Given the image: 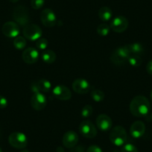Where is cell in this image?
I'll list each match as a JSON object with an SVG mask.
<instances>
[{"label":"cell","mask_w":152,"mask_h":152,"mask_svg":"<svg viewBox=\"0 0 152 152\" xmlns=\"http://www.w3.org/2000/svg\"><path fill=\"white\" fill-rule=\"evenodd\" d=\"M130 112L136 117H145L149 113L151 104L146 97L137 96L131 100L129 106Z\"/></svg>","instance_id":"6da1fadb"},{"label":"cell","mask_w":152,"mask_h":152,"mask_svg":"<svg viewBox=\"0 0 152 152\" xmlns=\"http://www.w3.org/2000/svg\"><path fill=\"white\" fill-rule=\"evenodd\" d=\"M109 138L113 145L116 146H122L126 142L128 134L123 127L118 125L112 128L110 133Z\"/></svg>","instance_id":"7a4b0ae2"},{"label":"cell","mask_w":152,"mask_h":152,"mask_svg":"<svg viewBox=\"0 0 152 152\" xmlns=\"http://www.w3.org/2000/svg\"><path fill=\"white\" fill-rule=\"evenodd\" d=\"M131 53L127 46H120L113 52L110 56V61L115 65L121 66L128 62Z\"/></svg>","instance_id":"3957f363"},{"label":"cell","mask_w":152,"mask_h":152,"mask_svg":"<svg viewBox=\"0 0 152 152\" xmlns=\"http://www.w3.org/2000/svg\"><path fill=\"white\" fill-rule=\"evenodd\" d=\"M13 19L19 26L25 27L28 24H29L30 17H29V13L27 8L23 5H19L16 7L13 12Z\"/></svg>","instance_id":"277c9868"},{"label":"cell","mask_w":152,"mask_h":152,"mask_svg":"<svg viewBox=\"0 0 152 152\" xmlns=\"http://www.w3.org/2000/svg\"><path fill=\"white\" fill-rule=\"evenodd\" d=\"M23 33L26 39L31 41H35L41 37L43 31L39 26L33 23H29L25 26Z\"/></svg>","instance_id":"5b68a950"},{"label":"cell","mask_w":152,"mask_h":152,"mask_svg":"<svg viewBox=\"0 0 152 152\" xmlns=\"http://www.w3.org/2000/svg\"><path fill=\"white\" fill-rule=\"evenodd\" d=\"M8 142L15 148L24 149L28 145V138L23 133L14 132L8 137Z\"/></svg>","instance_id":"8992f818"},{"label":"cell","mask_w":152,"mask_h":152,"mask_svg":"<svg viewBox=\"0 0 152 152\" xmlns=\"http://www.w3.org/2000/svg\"><path fill=\"white\" fill-rule=\"evenodd\" d=\"M79 131L85 138L93 139L97 135V129L94 124L90 120H84L79 125Z\"/></svg>","instance_id":"52a82bcc"},{"label":"cell","mask_w":152,"mask_h":152,"mask_svg":"<svg viewBox=\"0 0 152 152\" xmlns=\"http://www.w3.org/2000/svg\"><path fill=\"white\" fill-rule=\"evenodd\" d=\"M128 19L124 16H118L115 17L110 23V28L116 33H122L125 31L128 27Z\"/></svg>","instance_id":"ba28073f"},{"label":"cell","mask_w":152,"mask_h":152,"mask_svg":"<svg viewBox=\"0 0 152 152\" xmlns=\"http://www.w3.org/2000/svg\"><path fill=\"white\" fill-rule=\"evenodd\" d=\"M2 34L7 37L15 38L18 37L20 33V26L15 22H6L2 26Z\"/></svg>","instance_id":"9c48e42d"},{"label":"cell","mask_w":152,"mask_h":152,"mask_svg":"<svg viewBox=\"0 0 152 152\" xmlns=\"http://www.w3.org/2000/svg\"><path fill=\"white\" fill-rule=\"evenodd\" d=\"M40 20L43 26L48 28L54 27L57 23L56 15L50 8H46L41 11Z\"/></svg>","instance_id":"30bf717a"},{"label":"cell","mask_w":152,"mask_h":152,"mask_svg":"<svg viewBox=\"0 0 152 152\" xmlns=\"http://www.w3.org/2000/svg\"><path fill=\"white\" fill-rule=\"evenodd\" d=\"M47 104V99L42 93H34L31 98V105L35 110L40 111L44 109Z\"/></svg>","instance_id":"8fae6325"},{"label":"cell","mask_w":152,"mask_h":152,"mask_svg":"<svg viewBox=\"0 0 152 152\" xmlns=\"http://www.w3.org/2000/svg\"><path fill=\"white\" fill-rule=\"evenodd\" d=\"M31 91L34 93H48L52 89V84L46 79H40L34 81L31 86Z\"/></svg>","instance_id":"7c38bea8"},{"label":"cell","mask_w":152,"mask_h":152,"mask_svg":"<svg viewBox=\"0 0 152 152\" xmlns=\"http://www.w3.org/2000/svg\"><path fill=\"white\" fill-rule=\"evenodd\" d=\"M40 58V54L37 49L34 47L26 48L22 54L23 61L27 64H34L38 61Z\"/></svg>","instance_id":"4fadbf2b"},{"label":"cell","mask_w":152,"mask_h":152,"mask_svg":"<svg viewBox=\"0 0 152 152\" xmlns=\"http://www.w3.org/2000/svg\"><path fill=\"white\" fill-rule=\"evenodd\" d=\"M52 94L57 99L61 101H68L72 98L71 91L64 85H58L54 87Z\"/></svg>","instance_id":"5bb4252c"},{"label":"cell","mask_w":152,"mask_h":152,"mask_svg":"<svg viewBox=\"0 0 152 152\" xmlns=\"http://www.w3.org/2000/svg\"><path fill=\"white\" fill-rule=\"evenodd\" d=\"M78 142V136L75 131H68L64 134L62 139V142L64 147L67 148H72L75 147Z\"/></svg>","instance_id":"9a60e30c"},{"label":"cell","mask_w":152,"mask_h":152,"mask_svg":"<svg viewBox=\"0 0 152 152\" xmlns=\"http://www.w3.org/2000/svg\"><path fill=\"white\" fill-rule=\"evenodd\" d=\"M73 90L78 94H86L90 89V85L88 81L84 78L75 79L72 83Z\"/></svg>","instance_id":"2e32d148"},{"label":"cell","mask_w":152,"mask_h":152,"mask_svg":"<svg viewBox=\"0 0 152 152\" xmlns=\"http://www.w3.org/2000/svg\"><path fill=\"white\" fill-rule=\"evenodd\" d=\"M96 125L102 131H107L111 129L113 121L110 116L106 114H100L96 118Z\"/></svg>","instance_id":"e0dca14e"},{"label":"cell","mask_w":152,"mask_h":152,"mask_svg":"<svg viewBox=\"0 0 152 152\" xmlns=\"http://www.w3.org/2000/svg\"><path fill=\"white\" fill-rule=\"evenodd\" d=\"M145 132V125L142 121H136L130 128V134L134 138H140L144 135Z\"/></svg>","instance_id":"ac0fdd59"},{"label":"cell","mask_w":152,"mask_h":152,"mask_svg":"<svg viewBox=\"0 0 152 152\" xmlns=\"http://www.w3.org/2000/svg\"><path fill=\"white\" fill-rule=\"evenodd\" d=\"M43 62L47 64H52L56 60V54L54 51L52 50H44L40 55Z\"/></svg>","instance_id":"d6986e66"},{"label":"cell","mask_w":152,"mask_h":152,"mask_svg":"<svg viewBox=\"0 0 152 152\" xmlns=\"http://www.w3.org/2000/svg\"><path fill=\"white\" fill-rule=\"evenodd\" d=\"M127 48L129 50L130 53L131 55H142L144 52V48H143L142 45L140 43H134L131 44L126 45Z\"/></svg>","instance_id":"ffe728a7"},{"label":"cell","mask_w":152,"mask_h":152,"mask_svg":"<svg viewBox=\"0 0 152 152\" xmlns=\"http://www.w3.org/2000/svg\"><path fill=\"white\" fill-rule=\"evenodd\" d=\"M112 10L106 6L102 7L99 11V17L103 22H107L112 18Z\"/></svg>","instance_id":"44dd1931"},{"label":"cell","mask_w":152,"mask_h":152,"mask_svg":"<svg viewBox=\"0 0 152 152\" xmlns=\"http://www.w3.org/2000/svg\"><path fill=\"white\" fill-rule=\"evenodd\" d=\"M13 44H14V46L16 49H18V50H21V49H23L26 47L27 42H26V38L24 37L18 36L14 38Z\"/></svg>","instance_id":"7402d4cb"},{"label":"cell","mask_w":152,"mask_h":152,"mask_svg":"<svg viewBox=\"0 0 152 152\" xmlns=\"http://www.w3.org/2000/svg\"><path fill=\"white\" fill-rule=\"evenodd\" d=\"M91 96L92 99L96 102H101L104 99L105 94L102 90H99V89H96V90H93L91 92Z\"/></svg>","instance_id":"603a6c76"},{"label":"cell","mask_w":152,"mask_h":152,"mask_svg":"<svg viewBox=\"0 0 152 152\" xmlns=\"http://www.w3.org/2000/svg\"><path fill=\"white\" fill-rule=\"evenodd\" d=\"M97 33L98 34H99L100 36L105 37L107 36L110 33V27L108 26L107 23H102V24L99 25L97 27Z\"/></svg>","instance_id":"cb8c5ba5"},{"label":"cell","mask_w":152,"mask_h":152,"mask_svg":"<svg viewBox=\"0 0 152 152\" xmlns=\"http://www.w3.org/2000/svg\"><path fill=\"white\" fill-rule=\"evenodd\" d=\"M128 62L131 64L132 66L138 67L141 66L142 63V60L141 57L140 55H131L128 58Z\"/></svg>","instance_id":"d4e9b609"},{"label":"cell","mask_w":152,"mask_h":152,"mask_svg":"<svg viewBox=\"0 0 152 152\" xmlns=\"http://www.w3.org/2000/svg\"><path fill=\"white\" fill-rule=\"evenodd\" d=\"M93 108L91 105L87 104L85 106L83 107L82 110H81V116L84 118H88L93 114Z\"/></svg>","instance_id":"484cf974"},{"label":"cell","mask_w":152,"mask_h":152,"mask_svg":"<svg viewBox=\"0 0 152 152\" xmlns=\"http://www.w3.org/2000/svg\"><path fill=\"white\" fill-rule=\"evenodd\" d=\"M47 46L48 41L46 39H45V38L40 37V39H38L37 40H36V47L38 49L44 51L45 49L47 48Z\"/></svg>","instance_id":"4316f807"},{"label":"cell","mask_w":152,"mask_h":152,"mask_svg":"<svg viewBox=\"0 0 152 152\" xmlns=\"http://www.w3.org/2000/svg\"><path fill=\"white\" fill-rule=\"evenodd\" d=\"M122 152H138V149L136 147L135 145H134L133 144L131 143H128V144H125L123 147L122 148Z\"/></svg>","instance_id":"83f0119b"},{"label":"cell","mask_w":152,"mask_h":152,"mask_svg":"<svg viewBox=\"0 0 152 152\" xmlns=\"http://www.w3.org/2000/svg\"><path fill=\"white\" fill-rule=\"evenodd\" d=\"M45 0H31V5L35 10L40 9L44 5Z\"/></svg>","instance_id":"f1b7e54d"},{"label":"cell","mask_w":152,"mask_h":152,"mask_svg":"<svg viewBox=\"0 0 152 152\" xmlns=\"http://www.w3.org/2000/svg\"><path fill=\"white\" fill-rule=\"evenodd\" d=\"M8 104V102L6 98L0 95V109H5L7 107Z\"/></svg>","instance_id":"f546056e"},{"label":"cell","mask_w":152,"mask_h":152,"mask_svg":"<svg viewBox=\"0 0 152 152\" xmlns=\"http://www.w3.org/2000/svg\"><path fill=\"white\" fill-rule=\"evenodd\" d=\"M87 152H102V150L100 147L97 145H90L87 150Z\"/></svg>","instance_id":"4dcf8cb0"},{"label":"cell","mask_w":152,"mask_h":152,"mask_svg":"<svg viewBox=\"0 0 152 152\" xmlns=\"http://www.w3.org/2000/svg\"><path fill=\"white\" fill-rule=\"evenodd\" d=\"M146 71L149 75H152V59L148 63L147 66H146Z\"/></svg>","instance_id":"1f68e13d"},{"label":"cell","mask_w":152,"mask_h":152,"mask_svg":"<svg viewBox=\"0 0 152 152\" xmlns=\"http://www.w3.org/2000/svg\"><path fill=\"white\" fill-rule=\"evenodd\" d=\"M72 151L73 152H84V148L81 147V146H78V147L75 148V149H73Z\"/></svg>","instance_id":"d6a6232c"},{"label":"cell","mask_w":152,"mask_h":152,"mask_svg":"<svg viewBox=\"0 0 152 152\" xmlns=\"http://www.w3.org/2000/svg\"><path fill=\"white\" fill-rule=\"evenodd\" d=\"M8 1H10V2H12V3H16V2H18L19 0H8Z\"/></svg>","instance_id":"836d02e7"},{"label":"cell","mask_w":152,"mask_h":152,"mask_svg":"<svg viewBox=\"0 0 152 152\" xmlns=\"http://www.w3.org/2000/svg\"><path fill=\"white\" fill-rule=\"evenodd\" d=\"M20 152H29V151L26 150V149H23V150H22Z\"/></svg>","instance_id":"e575fe53"},{"label":"cell","mask_w":152,"mask_h":152,"mask_svg":"<svg viewBox=\"0 0 152 152\" xmlns=\"http://www.w3.org/2000/svg\"><path fill=\"white\" fill-rule=\"evenodd\" d=\"M150 119L152 120V113H151V115H150Z\"/></svg>","instance_id":"d590c367"},{"label":"cell","mask_w":152,"mask_h":152,"mask_svg":"<svg viewBox=\"0 0 152 152\" xmlns=\"http://www.w3.org/2000/svg\"><path fill=\"white\" fill-rule=\"evenodd\" d=\"M151 102H152V92H151Z\"/></svg>","instance_id":"8d00e7d4"},{"label":"cell","mask_w":152,"mask_h":152,"mask_svg":"<svg viewBox=\"0 0 152 152\" xmlns=\"http://www.w3.org/2000/svg\"><path fill=\"white\" fill-rule=\"evenodd\" d=\"M0 152H2V148H0Z\"/></svg>","instance_id":"74e56055"}]
</instances>
